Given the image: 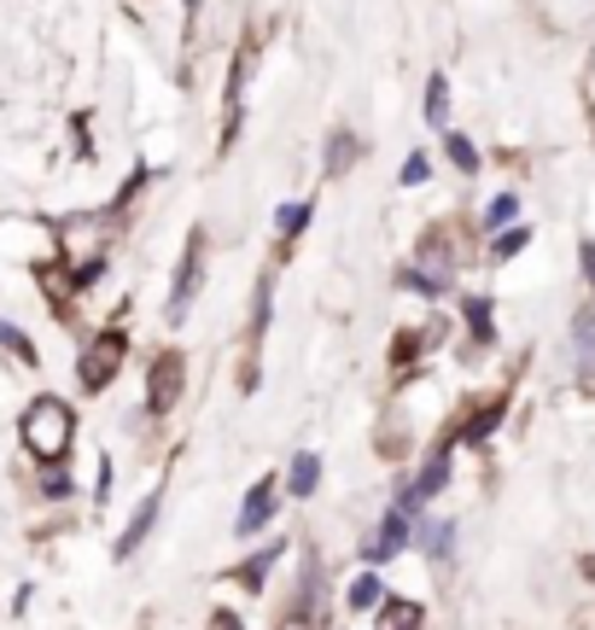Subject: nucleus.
I'll use <instances>...</instances> for the list:
<instances>
[{
    "label": "nucleus",
    "mask_w": 595,
    "mask_h": 630,
    "mask_svg": "<svg viewBox=\"0 0 595 630\" xmlns=\"http://www.w3.org/2000/svg\"><path fill=\"white\" fill-rule=\"evenodd\" d=\"M246 76H251V47H240L228 64V117H223V146L240 134V117H246Z\"/></svg>",
    "instance_id": "20e7f679"
},
{
    "label": "nucleus",
    "mask_w": 595,
    "mask_h": 630,
    "mask_svg": "<svg viewBox=\"0 0 595 630\" xmlns=\"http://www.w3.org/2000/svg\"><path fill=\"white\" fill-rule=\"evenodd\" d=\"M595 362V304L590 310H578V368Z\"/></svg>",
    "instance_id": "f8f14e48"
},
{
    "label": "nucleus",
    "mask_w": 595,
    "mask_h": 630,
    "mask_svg": "<svg viewBox=\"0 0 595 630\" xmlns=\"http://www.w3.org/2000/svg\"><path fill=\"white\" fill-rule=\"evenodd\" d=\"M373 602H380V572H362V578L350 584V607L362 613V607H373Z\"/></svg>",
    "instance_id": "ddd939ff"
},
{
    "label": "nucleus",
    "mask_w": 595,
    "mask_h": 630,
    "mask_svg": "<svg viewBox=\"0 0 595 630\" xmlns=\"http://www.w3.org/2000/svg\"><path fill=\"white\" fill-rule=\"evenodd\" d=\"M216 630H246V625L234 619V613H216Z\"/></svg>",
    "instance_id": "a878e982"
},
{
    "label": "nucleus",
    "mask_w": 595,
    "mask_h": 630,
    "mask_svg": "<svg viewBox=\"0 0 595 630\" xmlns=\"http://www.w3.org/2000/svg\"><path fill=\"white\" fill-rule=\"evenodd\" d=\"M0 345L19 356V362H36V345H29V338H24L19 328H12V321H0Z\"/></svg>",
    "instance_id": "4468645a"
},
{
    "label": "nucleus",
    "mask_w": 595,
    "mask_h": 630,
    "mask_svg": "<svg viewBox=\"0 0 595 630\" xmlns=\"http://www.w3.org/2000/svg\"><path fill=\"white\" fill-rule=\"evenodd\" d=\"M350 158H356V141H350V134H333V146H328V169L338 176V169H350Z\"/></svg>",
    "instance_id": "a211bd4d"
},
{
    "label": "nucleus",
    "mask_w": 595,
    "mask_h": 630,
    "mask_svg": "<svg viewBox=\"0 0 595 630\" xmlns=\"http://www.w3.org/2000/svg\"><path fill=\"white\" fill-rule=\"evenodd\" d=\"M380 630H420V607L415 602H385Z\"/></svg>",
    "instance_id": "9d476101"
},
{
    "label": "nucleus",
    "mask_w": 595,
    "mask_h": 630,
    "mask_svg": "<svg viewBox=\"0 0 595 630\" xmlns=\"http://www.w3.org/2000/svg\"><path fill=\"white\" fill-rule=\"evenodd\" d=\"M403 537H409V508H397V514H385V532L368 543V560H385L391 549H403Z\"/></svg>",
    "instance_id": "6e6552de"
},
{
    "label": "nucleus",
    "mask_w": 595,
    "mask_h": 630,
    "mask_svg": "<svg viewBox=\"0 0 595 630\" xmlns=\"http://www.w3.org/2000/svg\"><path fill=\"white\" fill-rule=\"evenodd\" d=\"M123 356H129V338H123V333L88 338V350H82V362H76L82 385H88V391H106V385L117 380V368H123Z\"/></svg>",
    "instance_id": "f03ea898"
},
{
    "label": "nucleus",
    "mask_w": 595,
    "mask_h": 630,
    "mask_svg": "<svg viewBox=\"0 0 595 630\" xmlns=\"http://www.w3.org/2000/svg\"><path fill=\"white\" fill-rule=\"evenodd\" d=\"M450 158H455V164H462V169H467V176H473V169H479V152H473V146L462 141V134H450Z\"/></svg>",
    "instance_id": "412c9836"
},
{
    "label": "nucleus",
    "mask_w": 595,
    "mask_h": 630,
    "mask_svg": "<svg viewBox=\"0 0 595 630\" xmlns=\"http://www.w3.org/2000/svg\"><path fill=\"white\" fill-rule=\"evenodd\" d=\"M316 485H321V462H316L310 450H304L298 462H293V497H310Z\"/></svg>",
    "instance_id": "9b49d317"
},
{
    "label": "nucleus",
    "mask_w": 595,
    "mask_h": 630,
    "mask_svg": "<svg viewBox=\"0 0 595 630\" xmlns=\"http://www.w3.org/2000/svg\"><path fill=\"white\" fill-rule=\"evenodd\" d=\"M584 275H590V286H595V240H584Z\"/></svg>",
    "instance_id": "393cba45"
},
{
    "label": "nucleus",
    "mask_w": 595,
    "mask_h": 630,
    "mask_svg": "<svg viewBox=\"0 0 595 630\" xmlns=\"http://www.w3.org/2000/svg\"><path fill=\"white\" fill-rule=\"evenodd\" d=\"M514 211H520V199H508V193H502V199L485 211V223H490V228H502V223H514Z\"/></svg>",
    "instance_id": "aec40b11"
},
{
    "label": "nucleus",
    "mask_w": 595,
    "mask_h": 630,
    "mask_svg": "<svg viewBox=\"0 0 595 630\" xmlns=\"http://www.w3.org/2000/svg\"><path fill=\"white\" fill-rule=\"evenodd\" d=\"M409 181H427V158H409V164H403V187H409Z\"/></svg>",
    "instance_id": "b1692460"
},
{
    "label": "nucleus",
    "mask_w": 595,
    "mask_h": 630,
    "mask_svg": "<svg viewBox=\"0 0 595 630\" xmlns=\"http://www.w3.org/2000/svg\"><path fill=\"white\" fill-rule=\"evenodd\" d=\"M275 497H281V490H275V479L251 490V497H246V508H240V532H263V525H269V514H275Z\"/></svg>",
    "instance_id": "0eeeda50"
},
{
    "label": "nucleus",
    "mask_w": 595,
    "mask_h": 630,
    "mask_svg": "<svg viewBox=\"0 0 595 630\" xmlns=\"http://www.w3.org/2000/svg\"><path fill=\"white\" fill-rule=\"evenodd\" d=\"M152 520H158V497H146V502H141V514H134V525H129L123 537H117V560H129L134 549H141L146 532H152Z\"/></svg>",
    "instance_id": "1a4fd4ad"
},
{
    "label": "nucleus",
    "mask_w": 595,
    "mask_h": 630,
    "mask_svg": "<svg viewBox=\"0 0 595 630\" xmlns=\"http://www.w3.org/2000/svg\"><path fill=\"white\" fill-rule=\"evenodd\" d=\"M304 223H310V204H286L281 211V234H298Z\"/></svg>",
    "instance_id": "4be33fe9"
},
{
    "label": "nucleus",
    "mask_w": 595,
    "mask_h": 630,
    "mask_svg": "<svg viewBox=\"0 0 595 630\" xmlns=\"http://www.w3.org/2000/svg\"><path fill=\"white\" fill-rule=\"evenodd\" d=\"M181 397V356H158V368H152V415H164L169 403Z\"/></svg>",
    "instance_id": "39448f33"
},
{
    "label": "nucleus",
    "mask_w": 595,
    "mask_h": 630,
    "mask_svg": "<svg viewBox=\"0 0 595 630\" xmlns=\"http://www.w3.org/2000/svg\"><path fill=\"white\" fill-rule=\"evenodd\" d=\"M275 555H281V543H269V555H251V560H246V572H240V578H246V584H251V590H258V584H263V572H269V567H275Z\"/></svg>",
    "instance_id": "f3484780"
},
{
    "label": "nucleus",
    "mask_w": 595,
    "mask_h": 630,
    "mask_svg": "<svg viewBox=\"0 0 595 630\" xmlns=\"http://www.w3.org/2000/svg\"><path fill=\"white\" fill-rule=\"evenodd\" d=\"M71 432H76L71 403L36 397V403L24 408V444H29V455H41V462H64V450H71Z\"/></svg>",
    "instance_id": "f257e3e1"
},
{
    "label": "nucleus",
    "mask_w": 595,
    "mask_h": 630,
    "mask_svg": "<svg viewBox=\"0 0 595 630\" xmlns=\"http://www.w3.org/2000/svg\"><path fill=\"white\" fill-rule=\"evenodd\" d=\"M427 117H432V123H444V117H450V88H444V76H432V88H427Z\"/></svg>",
    "instance_id": "dca6fc26"
},
{
    "label": "nucleus",
    "mask_w": 595,
    "mask_h": 630,
    "mask_svg": "<svg viewBox=\"0 0 595 630\" xmlns=\"http://www.w3.org/2000/svg\"><path fill=\"white\" fill-rule=\"evenodd\" d=\"M450 543H455V525H450V520H432V532H427V555H432V560H444V555H450Z\"/></svg>",
    "instance_id": "2eb2a0df"
},
{
    "label": "nucleus",
    "mask_w": 595,
    "mask_h": 630,
    "mask_svg": "<svg viewBox=\"0 0 595 630\" xmlns=\"http://www.w3.org/2000/svg\"><path fill=\"white\" fill-rule=\"evenodd\" d=\"M467 321H473V338H490V304L485 298L467 304Z\"/></svg>",
    "instance_id": "6ab92c4d"
},
{
    "label": "nucleus",
    "mask_w": 595,
    "mask_h": 630,
    "mask_svg": "<svg viewBox=\"0 0 595 630\" xmlns=\"http://www.w3.org/2000/svg\"><path fill=\"white\" fill-rule=\"evenodd\" d=\"M199 281H205V234H187V251H181V269H176V293H169V321H181L199 298Z\"/></svg>",
    "instance_id": "7ed1b4c3"
},
{
    "label": "nucleus",
    "mask_w": 595,
    "mask_h": 630,
    "mask_svg": "<svg viewBox=\"0 0 595 630\" xmlns=\"http://www.w3.org/2000/svg\"><path fill=\"white\" fill-rule=\"evenodd\" d=\"M444 479H450V455L438 450L432 462L420 467V479H415V490H409V497H403V508H409V514H415V508L427 502V497H438V490H444Z\"/></svg>",
    "instance_id": "423d86ee"
},
{
    "label": "nucleus",
    "mask_w": 595,
    "mask_h": 630,
    "mask_svg": "<svg viewBox=\"0 0 595 630\" xmlns=\"http://www.w3.org/2000/svg\"><path fill=\"white\" fill-rule=\"evenodd\" d=\"M520 246H525V228H514V234H502V240H497V258H514Z\"/></svg>",
    "instance_id": "5701e85b"
}]
</instances>
